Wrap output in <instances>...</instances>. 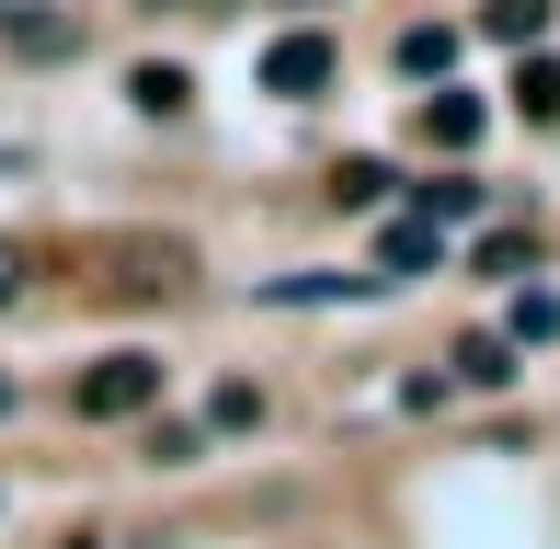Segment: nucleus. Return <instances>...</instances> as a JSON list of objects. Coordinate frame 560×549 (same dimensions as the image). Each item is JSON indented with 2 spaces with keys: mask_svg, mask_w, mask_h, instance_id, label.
<instances>
[{
  "mask_svg": "<svg viewBox=\"0 0 560 549\" xmlns=\"http://www.w3.org/2000/svg\"><path fill=\"white\" fill-rule=\"evenodd\" d=\"M332 35H320V23H287V35L264 46V92H287V104H310V92H332Z\"/></svg>",
  "mask_w": 560,
  "mask_h": 549,
  "instance_id": "nucleus-2",
  "label": "nucleus"
},
{
  "mask_svg": "<svg viewBox=\"0 0 560 549\" xmlns=\"http://www.w3.org/2000/svg\"><path fill=\"white\" fill-rule=\"evenodd\" d=\"M126 92H138V115H184V69H172V58H149V69H126Z\"/></svg>",
  "mask_w": 560,
  "mask_h": 549,
  "instance_id": "nucleus-9",
  "label": "nucleus"
},
{
  "mask_svg": "<svg viewBox=\"0 0 560 549\" xmlns=\"http://www.w3.org/2000/svg\"><path fill=\"white\" fill-rule=\"evenodd\" d=\"M446 58H457L446 23H412V35H400V69H412V81H446Z\"/></svg>",
  "mask_w": 560,
  "mask_h": 549,
  "instance_id": "nucleus-10",
  "label": "nucleus"
},
{
  "mask_svg": "<svg viewBox=\"0 0 560 549\" xmlns=\"http://www.w3.org/2000/svg\"><path fill=\"white\" fill-rule=\"evenodd\" d=\"M298 12H320V0H298Z\"/></svg>",
  "mask_w": 560,
  "mask_h": 549,
  "instance_id": "nucleus-16",
  "label": "nucleus"
},
{
  "mask_svg": "<svg viewBox=\"0 0 560 549\" xmlns=\"http://www.w3.org/2000/svg\"><path fill=\"white\" fill-rule=\"evenodd\" d=\"M480 127H492L480 92H435V104H423V138H435V149H480Z\"/></svg>",
  "mask_w": 560,
  "mask_h": 549,
  "instance_id": "nucleus-5",
  "label": "nucleus"
},
{
  "mask_svg": "<svg viewBox=\"0 0 560 549\" xmlns=\"http://www.w3.org/2000/svg\"><path fill=\"white\" fill-rule=\"evenodd\" d=\"M423 264H446V218H400V230L377 241V274H389V287H400V274H423Z\"/></svg>",
  "mask_w": 560,
  "mask_h": 549,
  "instance_id": "nucleus-3",
  "label": "nucleus"
},
{
  "mask_svg": "<svg viewBox=\"0 0 560 549\" xmlns=\"http://www.w3.org/2000/svg\"><path fill=\"white\" fill-rule=\"evenodd\" d=\"M0 401H12V378H0Z\"/></svg>",
  "mask_w": 560,
  "mask_h": 549,
  "instance_id": "nucleus-15",
  "label": "nucleus"
},
{
  "mask_svg": "<svg viewBox=\"0 0 560 549\" xmlns=\"http://www.w3.org/2000/svg\"><path fill=\"white\" fill-rule=\"evenodd\" d=\"M332 195H343V207H377V195H389V172H377V161H343Z\"/></svg>",
  "mask_w": 560,
  "mask_h": 549,
  "instance_id": "nucleus-11",
  "label": "nucleus"
},
{
  "mask_svg": "<svg viewBox=\"0 0 560 549\" xmlns=\"http://www.w3.org/2000/svg\"><path fill=\"white\" fill-rule=\"evenodd\" d=\"M92 423H138V412H161V355H138V343H115L104 366H81V389H69Z\"/></svg>",
  "mask_w": 560,
  "mask_h": 549,
  "instance_id": "nucleus-1",
  "label": "nucleus"
},
{
  "mask_svg": "<svg viewBox=\"0 0 560 549\" xmlns=\"http://www.w3.org/2000/svg\"><path fill=\"white\" fill-rule=\"evenodd\" d=\"M423 218H446V230H457V218H480V184H423Z\"/></svg>",
  "mask_w": 560,
  "mask_h": 549,
  "instance_id": "nucleus-13",
  "label": "nucleus"
},
{
  "mask_svg": "<svg viewBox=\"0 0 560 549\" xmlns=\"http://www.w3.org/2000/svg\"><path fill=\"white\" fill-rule=\"evenodd\" d=\"M366 287H389V274H275V309H332V297H366Z\"/></svg>",
  "mask_w": 560,
  "mask_h": 549,
  "instance_id": "nucleus-4",
  "label": "nucleus"
},
{
  "mask_svg": "<svg viewBox=\"0 0 560 549\" xmlns=\"http://www.w3.org/2000/svg\"><path fill=\"white\" fill-rule=\"evenodd\" d=\"M515 355H526L515 332H469V343H457V378H469V389H503V378H515Z\"/></svg>",
  "mask_w": 560,
  "mask_h": 549,
  "instance_id": "nucleus-6",
  "label": "nucleus"
},
{
  "mask_svg": "<svg viewBox=\"0 0 560 549\" xmlns=\"http://www.w3.org/2000/svg\"><path fill=\"white\" fill-rule=\"evenodd\" d=\"M480 35H492V46H538L549 35V0H480Z\"/></svg>",
  "mask_w": 560,
  "mask_h": 549,
  "instance_id": "nucleus-7",
  "label": "nucleus"
},
{
  "mask_svg": "<svg viewBox=\"0 0 560 549\" xmlns=\"http://www.w3.org/2000/svg\"><path fill=\"white\" fill-rule=\"evenodd\" d=\"M12 297H23V253L0 241V309H12Z\"/></svg>",
  "mask_w": 560,
  "mask_h": 549,
  "instance_id": "nucleus-14",
  "label": "nucleus"
},
{
  "mask_svg": "<svg viewBox=\"0 0 560 549\" xmlns=\"http://www.w3.org/2000/svg\"><path fill=\"white\" fill-rule=\"evenodd\" d=\"M0 35H12L23 58H69V23H58V12H35V0H23V12H0Z\"/></svg>",
  "mask_w": 560,
  "mask_h": 549,
  "instance_id": "nucleus-8",
  "label": "nucleus"
},
{
  "mask_svg": "<svg viewBox=\"0 0 560 549\" xmlns=\"http://www.w3.org/2000/svg\"><path fill=\"white\" fill-rule=\"evenodd\" d=\"M503 332H515V343H549V332H560V297H515V320H503Z\"/></svg>",
  "mask_w": 560,
  "mask_h": 549,
  "instance_id": "nucleus-12",
  "label": "nucleus"
}]
</instances>
